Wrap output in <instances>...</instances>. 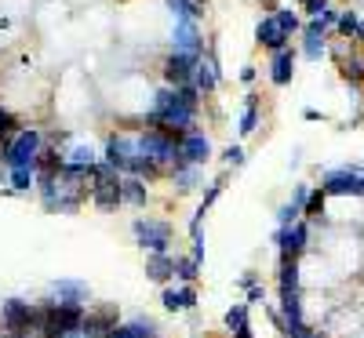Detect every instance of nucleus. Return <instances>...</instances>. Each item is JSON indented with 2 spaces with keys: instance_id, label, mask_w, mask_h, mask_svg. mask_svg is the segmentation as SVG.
<instances>
[{
  "instance_id": "nucleus-4",
  "label": "nucleus",
  "mask_w": 364,
  "mask_h": 338,
  "mask_svg": "<svg viewBox=\"0 0 364 338\" xmlns=\"http://www.w3.org/2000/svg\"><path fill=\"white\" fill-rule=\"evenodd\" d=\"M135 157H139V131L135 135L132 131H109L106 135V146H102V160L106 164H113L117 171L128 175Z\"/></svg>"
},
{
  "instance_id": "nucleus-35",
  "label": "nucleus",
  "mask_w": 364,
  "mask_h": 338,
  "mask_svg": "<svg viewBox=\"0 0 364 338\" xmlns=\"http://www.w3.org/2000/svg\"><path fill=\"white\" fill-rule=\"evenodd\" d=\"M255 77H259L255 66H245V70H240V80H245V84H255Z\"/></svg>"
},
{
  "instance_id": "nucleus-22",
  "label": "nucleus",
  "mask_w": 364,
  "mask_h": 338,
  "mask_svg": "<svg viewBox=\"0 0 364 338\" xmlns=\"http://www.w3.org/2000/svg\"><path fill=\"white\" fill-rule=\"evenodd\" d=\"M339 73H343V80H350L353 87H360L364 84V55L357 58V55H346L343 62H339Z\"/></svg>"
},
{
  "instance_id": "nucleus-36",
  "label": "nucleus",
  "mask_w": 364,
  "mask_h": 338,
  "mask_svg": "<svg viewBox=\"0 0 364 338\" xmlns=\"http://www.w3.org/2000/svg\"><path fill=\"white\" fill-rule=\"evenodd\" d=\"M255 280H259V273H252V269H248V273H245V276H240V280H237V284H240V288H252Z\"/></svg>"
},
{
  "instance_id": "nucleus-24",
  "label": "nucleus",
  "mask_w": 364,
  "mask_h": 338,
  "mask_svg": "<svg viewBox=\"0 0 364 338\" xmlns=\"http://www.w3.org/2000/svg\"><path fill=\"white\" fill-rule=\"evenodd\" d=\"M161 302H164V310H168V313H186V295H182V288H171V284H164V291H161Z\"/></svg>"
},
{
  "instance_id": "nucleus-20",
  "label": "nucleus",
  "mask_w": 364,
  "mask_h": 338,
  "mask_svg": "<svg viewBox=\"0 0 364 338\" xmlns=\"http://www.w3.org/2000/svg\"><path fill=\"white\" fill-rule=\"evenodd\" d=\"M324 204H328V190H324V186L310 190V197H306V207H302V219L321 222V219H324Z\"/></svg>"
},
{
  "instance_id": "nucleus-18",
  "label": "nucleus",
  "mask_w": 364,
  "mask_h": 338,
  "mask_svg": "<svg viewBox=\"0 0 364 338\" xmlns=\"http://www.w3.org/2000/svg\"><path fill=\"white\" fill-rule=\"evenodd\" d=\"M8 190L18 197L37 190V168H8Z\"/></svg>"
},
{
  "instance_id": "nucleus-3",
  "label": "nucleus",
  "mask_w": 364,
  "mask_h": 338,
  "mask_svg": "<svg viewBox=\"0 0 364 338\" xmlns=\"http://www.w3.org/2000/svg\"><path fill=\"white\" fill-rule=\"evenodd\" d=\"M132 233H135V244L142 251H149V255H161V251H171V236H175V229H171V222H164V219H135L132 222Z\"/></svg>"
},
{
  "instance_id": "nucleus-9",
  "label": "nucleus",
  "mask_w": 364,
  "mask_h": 338,
  "mask_svg": "<svg viewBox=\"0 0 364 338\" xmlns=\"http://www.w3.org/2000/svg\"><path fill=\"white\" fill-rule=\"evenodd\" d=\"M295 62H299V51L288 44L281 51H269V84L273 87H288L295 80Z\"/></svg>"
},
{
  "instance_id": "nucleus-12",
  "label": "nucleus",
  "mask_w": 364,
  "mask_h": 338,
  "mask_svg": "<svg viewBox=\"0 0 364 338\" xmlns=\"http://www.w3.org/2000/svg\"><path fill=\"white\" fill-rule=\"evenodd\" d=\"M51 295H55V302L87 305L91 288H87V280H77V276H63V280H55V284H51Z\"/></svg>"
},
{
  "instance_id": "nucleus-34",
  "label": "nucleus",
  "mask_w": 364,
  "mask_h": 338,
  "mask_svg": "<svg viewBox=\"0 0 364 338\" xmlns=\"http://www.w3.org/2000/svg\"><path fill=\"white\" fill-rule=\"evenodd\" d=\"M190 255H193L197 262H204V236H200V233L193 236V248H190Z\"/></svg>"
},
{
  "instance_id": "nucleus-37",
  "label": "nucleus",
  "mask_w": 364,
  "mask_h": 338,
  "mask_svg": "<svg viewBox=\"0 0 364 338\" xmlns=\"http://www.w3.org/2000/svg\"><path fill=\"white\" fill-rule=\"evenodd\" d=\"M230 338H255V334H252V324H245V327H237V331H230Z\"/></svg>"
},
{
  "instance_id": "nucleus-5",
  "label": "nucleus",
  "mask_w": 364,
  "mask_h": 338,
  "mask_svg": "<svg viewBox=\"0 0 364 338\" xmlns=\"http://www.w3.org/2000/svg\"><path fill=\"white\" fill-rule=\"evenodd\" d=\"M91 204H95L99 211H117L120 204H124V171L109 168L102 178L91 182Z\"/></svg>"
},
{
  "instance_id": "nucleus-15",
  "label": "nucleus",
  "mask_w": 364,
  "mask_h": 338,
  "mask_svg": "<svg viewBox=\"0 0 364 338\" xmlns=\"http://www.w3.org/2000/svg\"><path fill=\"white\" fill-rule=\"evenodd\" d=\"M146 276H149V280H154V284H168L171 280V276H175V255L171 251H161V255H149L146 258Z\"/></svg>"
},
{
  "instance_id": "nucleus-6",
  "label": "nucleus",
  "mask_w": 364,
  "mask_h": 338,
  "mask_svg": "<svg viewBox=\"0 0 364 338\" xmlns=\"http://www.w3.org/2000/svg\"><path fill=\"white\" fill-rule=\"evenodd\" d=\"M273 244H277L281 258H302L310 251V219H299L295 226H277Z\"/></svg>"
},
{
  "instance_id": "nucleus-39",
  "label": "nucleus",
  "mask_w": 364,
  "mask_h": 338,
  "mask_svg": "<svg viewBox=\"0 0 364 338\" xmlns=\"http://www.w3.org/2000/svg\"><path fill=\"white\" fill-rule=\"evenodd\" d=\"M299 4H306V0H299Z\"/></svg>"
},
{
  "instance_id": "nucleus-13",
  "label": "nucleus",
  "mask_w": 364,
  "mask_h": 338,
  "mask_svg": "<svg viewBox=\"0 0 364 338\" xmlns=\"http://www.w3.org/2000/svg\"><path fill=\"white\" fill-rule=\"evenodd\" d=\"M219 62H215V55H204L200 62H197V70H193V84L204 91V95H211V91H219Z\"/></svg>"
},
{
  "instance_id": "nucleus-31",
  "label": "nucleus",
  "mask_w": 364,
  "mask_h": 338,
  "mask_svg": "<svg viewBox=\"0 0 364 338\" xmlns=\"http://www.w3.org/2000/svg\"><path fill=\"white\" fill-rule=\"evenodd\" d=\"M331 8V0H306V4H302V11H306L310 18H317V15H324Z\"/></svg>"
},
{
  "instance_id": "nucleus-8",
  "label": "nucleus",
  "mask_w": 364,
  "mask_h": 338,
  "mask_svg": "<svg viewBox=\"0 0 364 338\" xmlns=\"http://www.w3.org/2000/svg\"><path fill=\"white\" fill-rule=\"evenodd\" d=\"M204 55H186V51H168L164 55V62H161V73H164V84L171 87H182V84H190L193 80V70L200 62Z\"/></svg>"
},
{
  "instance_id": "nucleus-2",
  "label": "nucleus",
  "mask_w": 364,
  "mask_h": 338,
  "mask_svg": "<svg viewBox=\"0 0 364 338\" xmlns=\"http://www.w3.org/2000/svg\"><path fill=\"white\" fill-rule=\"evenodd\" d=\"M0 327L8 334H26L41 327V305L26 302V298H4L0 302Z\"/></svg>"
},
{
  "instance_id": "nucleus-30",
  "label": "nucleus",
  "mask_w": 364,
  "mask_h": 338,
  "mask_svg": "<svg viewBox=\"0 0 364 338\" xmlns=\"http://www.w3.org/2000/svg\"><path fill=\"white\" fill-rule=\"evenodd\" d=\"M245 160H248V157H245V149H240V146H230V149L223 153V164H226V168H245Z\"/></svg>"
},
{
  "instance_id": "nucleus-26",
  "label": "nucleus",
  "mask_w": 364,
  "mask_h": 338,
  "mask_svg": "<svg viewBox=\"0 0 364 338\" xmlns=\"http://www.w3.org/2000/svg\"><path fill=\"white\" fill-rule=\"evenodd\" d=\"M273 15H277V22L284 26V33L288 37H295V33H302V18L291 11V8H273Z\"/></svg>"
},
{
  "instance_id": "nucleus-38",
  "label": "nucleus",
  "mask_w": 364,
  "mask_h": 338,
  "mask_svg": "<svg viewBox=\"0 0 364 338\" xmlns=\"http://www.w3.org/2000/svg\"><path fill=\"white\" fill-rule=\"evenodd\" d=\"M259 4H266V11H273V8H277V4H273V0H259Z\"/></svg>"
},
{
  "instance_id": "nucleus-28",
  "label": "nucleus",
  "mask_w": 364,
  "mask_h": 338,
  "mask_svg": "<svg viewBox=\"0 0 364 338\" xmlns=\"http://www.w3.org/2000/svg\"><path fill=\"white\" fill-rule=\"evenodd\" d=\"M223 190H226V175H219L215 182H208V190H204V197H200V207L208 211L211 204H215V200L223 197Z\"/></svg>"
},
{
  "instance_id": "nucleus-23",
  "label": "nucleus",
  "mask_w": 364,
  "mask_h": 338,
  "mask_svg": "<svg viewBox=\"0 0 364 338\" xmlns=\"http://www.w3.org/2000/svg\"><path fill=\"white\" fill-rule=\"evenodd\" d=\"M175 276L182 284H193L197 276H200V262L193 258V255H186V258H175Z\"/></svg>"
},
{
  "instance_id": "nucleus-19",
  "label": "nucleus",
  "mask_w": 364,
  "mask_h": 338,
  "mask_svg": "<svg viewBox=\"0 0 364 338\" xmlns=\"http://www.w3.org/2000/svg\"><path fill=\"white\" fill-rule=\"evenodd\" d=\"M124 204H132V207H146V204H149V186H146V178L124 175Z\"/></svg>"
},
{
  "instance_id": "nucleus-14",
  "label": "nucleus",
  "mask_w": 364,
  "mask_h": 338,
  "mask_svg": "<svg viewBox=\"0 0 364 338\" xmlns=\"http://www.w3.org/2000/svg\"><path fill=\"white\" fill-rule=\"evenodd\" d=\"M171 182H175V193L178 197L193 193L200 182H204V164H182V168H175L171 171Z\"/></svg>"
},
{
  "instance_id": "nucleus-27",
  "label": "nucleus",
  "mask_w": 364,
  "mask_h": 338,
  "mask_svg": "<svg viewBox=\"0 0 364 338\" xmlns=\"http://www.w3.org/2000/svg\"><path fill=\"white\" fill-rule=\"evenodd\" d=\"M299 219H302V207L295 200H288V204L277 207V226H295Z\"/></svg>"
},
{
  "instance_id": "nucleus-33",
  "label": "nucleus",
  "mask_w": 364,
  "mask_h": 338,
  "mask_svg": "<svg viewBox=\"0 0 364 338\" xmlns=\"http://www.w3.org/2000/svg\"><path fill=\"white\" fill-rule=\"evenodd\" d=\"M310 190H314V186H295V193H291V200H295L299 207H306V197H310Z\"/></svg>"
},
{
  "instance_id": "nucleus-17",
  "label": "nucleus",
  "mask_w": 364,
  "mask_h": 338,
  "mask_svg": "<svg viewBox=\"0 0 364 338\" xmlns=\"http://www.w3.org/2000/svg\"><path fill=\"white\" fill-rule=\"evenodd\" d=\"M255 128H259V95H255V91H248L245 106H240L237 131H240V135H255Z\"/></svg>"
},
{
  "instance_id": "nucleus-16",
  "label": "nucleus",
  "mask_w": 364,
  "mask_h": 338,
  "mask_svg": "<svg viewBox=\"0 0 364 338\" xmlns=\"http://www.w3.org/2000/svg\"><path fill=\"white\" fill-rule=\"evenodd\" d=\"M277 288H281V295H295V291H302V269H299V258H281Z\"/></svg>"
},
{
  "instance_id": "nucleus-21",
  "label": "nucleus",
  "mask_w": 364,
  "mask_h": 338,
  "mask_svg": "<svg viewBox=\"0 0 364 338\" xmlns=\"http://www.w3.org/2000/svg\"><path fill=\"white\" fill-rule=\"evenodd\" d=\"M357 29H360V11L343 8V11H339V22H336V33L346 37V40H357Z\"/></svg>"
},
{
  "instance_id": "nucleus-1",
  "label": "nucleus",
  "mask_w": 364,
  "mask_h": 338,
  "mask_svg": "<svg viewBox=\"0 0 364 338\" xmlns=\"http://www.w3.org/2000/svg\"><path fill=\"white\" fill-rule=\"evenodd\" d=\"M48 146V131L37 124H22L11 138H0V164L4 168H37Z\"/></svg>"
},
{
  "instance_id": "nucleus-29",
  "label": "nucleus",
  "mask_w": 364,
  "mask_h": 338,
  "mask_svg": "<svg viewBox=\"0 0 364 338\" xmlns=\"http://www.w3.org/2000/svg\"><path fill=\"white\" fill-rule=\"evenodd\" d=\"M18 128H22V124H18V116H15L8 106H0V138H11Z\"/></svg>"
},
{
  "instance_id": "nucleus-11",
  "label": "nucleus",
  "mask_w": 364,
  "mask_h": 338,
  "mask_svg": "<svg viewBox=\"0 0 364 338\" xmlns=\"http://www.w3.org/2000/svg\"><path fill=\"white\" fill-rule=\"evenodd\" d=\"M255 44L266 48V51H281V48L291 44V37L284 33V26L277 22V15H273V11L259 18V26H255Z\"/></svg>"
},
{
  "instance_id": "nucleus-10",
  "label": "nucleus",
  "mask_w": 364,
  "mask_h": 338,
  "mask_svg": "<svg viewBox=\"0 0 364 338\" xmlns=\"http://www.w3.org/2000/svg\"><path fill=\"white\" fill-rule=\"evenodd\" d=\"M178 153H182V164H208L215 149H211V138L200 128H193L178 138Z\"/></svg>"
},
{
  "instance_id": "nucleus-32",
  "label": "nucleus",
  "mask_w": 364,
  "mask_h": 338,
  "mask_svg": "<svg viewBox=\"0 0 364 338\" xmlns=\"http://www.w3.org/2000/svg\"><path fill=\"white\" fill-rule=\"evenodd\" d=\"M245 291H248V305H262V302H266V288H262L259 280H255L252 288H245Z\"/></svg>"
},
{
  "instance_id": "nucleus-7",
  "label": "nucleus",
  "mask_w": 364,
  "mask_h": 338,
  "mask_svg": "<svg viewBox=\"0 0 364 338\" xmlns=\"http://www.w3.org/2000/svg\"><path fill=\"white\" fill-rule=\"evenodd\" d=\"M171 51H186V55H208L204 51V33H200V18H175L171 33H168Z\"/></svg>"
},
{
  "instance_id": "nucleus-25",
  "label": "nucleus",
  "mask_w": 364,
  "mask_h": 338,
  "mask_svg": "<svg viewBox=\"0 0 364 338\" xmlns=\"http://www.w3.org/2000/svg\"><path fill=\"white\" fill-rule=\"evenodd\" d=\"M223 320H226V331H237V327H245V324H248V302H237V305H230Z\"/></svg>"
}]
</instances>
